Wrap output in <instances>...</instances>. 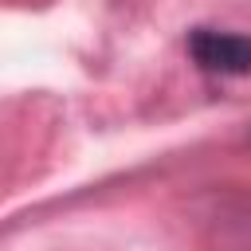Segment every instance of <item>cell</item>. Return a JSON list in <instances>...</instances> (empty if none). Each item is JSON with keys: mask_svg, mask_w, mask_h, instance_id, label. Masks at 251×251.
I'll list each match as a JSON object with an SVG mask.
<instances>
[{"mask_svg": "<svg viewBox=\"0 0 251 251\" xmlns=\"http://www.w3.org/2000/svg\"><path fill=\"white\" fill-rule=\"evenodd\" d=\"M188 55L196 59L200 71H212V75H247L251 71V39L239 31L196 27V31H188Z\"/></svg>", "mask_w": 251, "mask_h": 251, "instance_id": "1", "label": "cell"}]
</instances>
